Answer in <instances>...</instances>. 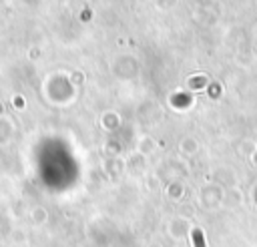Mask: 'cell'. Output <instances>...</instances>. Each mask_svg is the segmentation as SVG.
I'll return each instance as SVG.
<instances>
[{
    "instance_id": "6da1fadb",
    "label": "cell",
    "mask_w": 257,
    "mask_h": 247,
    "mask_svg": "<svg viewBox=\"0 0 257 247\" xmlns=\"http://www.w3.org/2000/svg\"><path fill=\"white\" fill-rule=\"evenodd\" d=\"M193 243H195V247H207L201 231H193Z\"/></svg>"
}]
</instances>
